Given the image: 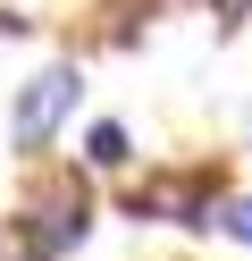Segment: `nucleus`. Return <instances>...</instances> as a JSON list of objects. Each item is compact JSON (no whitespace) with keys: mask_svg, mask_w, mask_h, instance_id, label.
Listing matches in <instances>:
<instances>
[{"mask_svg":"<svg viewBox=\"0 0 252 261\" xmlns=\"http://www.w3.org/2000/svg\"><path fill=\"white\" fill-rule=\"evenodd\" d=\"M76 93H84V76L67 68V59H59V68H42L25 93H17V110H9V143H17V152H42V143H50V126L76 110Z\"/></svg>","mask_w":252,"mask_h":261,"instance_id":"nucleus-1","label":"nucleus"},{"mask_svg":"<svg viewBox=\"0 0 252 261\" xmlns=\"http://www.w3.org/2000/svg\"><path fill=\"white\" fill-rule=\"evenodd\" d=\"M84 160H93V169H126V160H134V143H126V126H118V118H101L93 135H84Z\"/></svg>","mask_w":252,"mask_h":261,"instance_id":"nucleus-2","label":"nucleus"},{"mask_svg":"<svg viewBox=\"0 0 252 261\" xmlns=\"http://www.w3.org/2000/svg\"><path fill=\"white\" fill-rule=\"evenodd\" d=\"M210 227H227L235 244H252V194H235V202H218V211H210Z\"/></svg>","mask_w":252,"mask_h":261,"instance_id":"nucleus-3","label":"nucleus"},{"mask_svg":"<svg viewBox=\"0 0 252 261\" xmlns=\"http://www.w3.org/2000/svg\"><path fill=\"white\" fill-rule=\"evenodd\" d=\"M210 9H218V17H244V9H252V0H210Z\"/></svg>","mask_w":252,"mask_h":261,"instance_id":"nucleus-4","label":"nucleus"},{"mask_svg":"<svg viewBox=\"0 0 252 261\" xmlns=\"http://www.w3.org/2000/svg\"><path fill=\"white\" fill-rule=\"evenodd\" d=\"M25 261H42V253H34V244H25Z\"/></svg>","mask_w":252,"mask_h":261,"instance_id":"nucleus-5","label":"nucleus"}]
</instances>
